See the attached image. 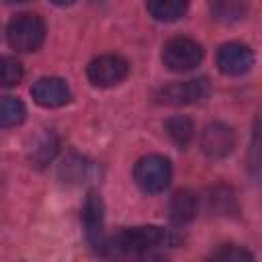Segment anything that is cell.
<instances>
[{
  "label": "cell",
  "instance_id": "cell-4",
  "mask_svg": "<svg viewBox=\"0 0 262 262\" xmlns=\"http://www.w3.org/2000/svg\"><path fill=\"white\" fill-rule=\"evenodd\" d=\"M203 59V49L188 37H174L162 49V61L170 72H188Z\"/></svg>",
  "mask_w": 262,
  "mask_h": 262
},
{
  "label": "cell",
  "instance_id": "cell-22",
  "mask_svg": "<svg viewBox=\"0 0 262 262\" xmlns=\"http://www.w3.org/2000/svg\"><path fill=\"white\" fill-rule=\"evenodd\" d=\"M96 2H100V0H96Z\"/></svg>",
  "mask_w": 262,
  "mask_h": 262
},
{
  "label": "cell",
  "instance_id": "cell-6",
  "mask_svg": "<svg viewBox=\"0 0 262 262\" xmlns=\"http://www.w3.org/2000/svg\"><path fill=\"white\" fill-rule=\"evenodd\" d=\"M209 94V84L205 78H194V80H184V82H172L164 88L158 90L156 98L162 104L170 106H184V104H194L207 98Z\"/></svg>",
  "mask_w": 262,
  "mask_h": 262
},
{
  "label": "cell",
  "instance_id": "cell-1",
  "mask_svg": "<svg viewBox=\"0 0 262 262\" xmlns=\"http://www.w3.org/2000/svg\"><path fill=\"white\" fill-rule=\"evenodd\" d=\"M164 242H166V231L162 227L141 225L119 231L115 237L102 244V248H108L113 254L119 256H145Z\"/></svg>",
  "mask_w": 262,
  "mask_h": 262
},
{
  "label": "cell",
  "instance_id": "cell-7",
  "mask_svg": "<svg viewBox=\"0 0 262 262\" xmlns=\"http://www.w3.org/2000/svg\"><path fill=\"white\" fill-rule=\"evenodd\" d=\"M235 147V133L225 123H209L201 135V149L211 160L229 156Z\"/></svg>",
  "mask_w": 262,
  "mask_h": 262
},
{
  "label": "cell",
  "instance_id": "cell-16",
  "mask_svg": "<svg viewBox=\"0 0 262 262\" xmlns=\"http://www.w3.org/2000/svg\"><path fill=\"white\" fill-rule=\"evenodd\" d=\"M27 115L25 104L14 96H0V127H14Z\"/></svg>",
  "mask_w": 262,
  "mask_h": 262
},
{
  "label": "cell",
  "instance_id": "cell-21",
  "mask_svg": "<svg viewBox=\"0 0 262 262\" xmlns=\"http://www.w3.org/2000/svg\"><path fill=\"white\" fill-rule=\"evenodd\" d=\"M6 2H27V0H6Z\"/></svg>",
  "mask_w": 262,
  "mask_h": 262
},
{
  "label": "cell",
  "instance_id": "cell-13",
  "mask_svg": "<svg viewBox=\"0 0 262 262\" xmlns=\"http://www.w3.org/2000/svg\"><path fill=\"white\" fill-rule=\"evenodd\" d=\"M188 8V0H147V10L156 20H178Z\"/></svg>",
  "mask_w": 262,
  "mask_h": 262
},
{
  "label": "cell",
  "instance_id": "cell-8",
  "mask_svg": "<svg viewBox=\"0 0 262 262\" xmlns=\"http://www.w3.org/2000/svg\"><path fill=\"white\" fill-rule=\"evenodd\" d=\"M217 66L225 76H242L254 66V53L244 43H225L217 51Z\"/></svg>",
  "mask_w": 262,
  "mask_h": 262
},
{
  "label": "cell",
  "instance_id": "cell-2",
  "mask_svg": "<svg viewBox=\"0 0 262 262\" xmlns=\"http://www.w3.org/2000/svg\"><path fill=\"white\" fill-rule=\"evenodd\" d=\"M6 39L16 51H35L45 39V23L33 12L16 14L6 27Z\"/></svg>",
  "mask_w": 262,
  "mask_h": 262
},
{
  "label": "cell",
  "instance_id": "cell-15",
  "mask_svg": "<svg viewBox=\"0 0 262 262\" xmlns=\"http://www.w3.org/2000/svg\"><path fill=\"white\" fill-rule=\"evenodd\" d=\"M207 205H209V211H213L215 215H231L237 211L235 196L225 186H215L213 190H209Z\"/></svg>",
  "mask_w": 262,
  "mask_h": 262
},
{
  "label": "cell",
  "instance_id": "cell-5",
  "mask_svg": "<svg viewBox=\"0 0 262 262\" xmlns=\"http://www.w3.org/2000/svg\"><path fill=\"white\" fill-rule=\"evenodd\" d=\"M129 74V63L125 57L121 55H100L96 59H92L86 68V76L94 86L100 88H108V86H117L119 82H123Z\"/></svg>",
  "mask_w": 262,
  "mask_h": 262
},
{
  "label": "cell",
  "instance_id": "cell-17",
  "mask_svg": "<svg viewBox=\"0 0 262 262\" xmlns=\"http://www.w3.org/2000/svg\"><path fill=\"white\" fill-rule=\"evenodd\" d=\"M23 78V63L16 57L0 55V88L16 86Z\"/></svg>",
  "mask_w": 262,
  "mask_h": 262
},
{
  "label": "cell",
  "instance_id": "cell-3",
  "mask_svg": "<svg viewBox=\"0 0 262 262\" xmlns=\"http://www.w3.org/2000/svg\"><path fill=\"white\" fill-rule=\"evenodd\" d=\"M133 176H135V182L139 184L141 190L145 192H162L170 180H172V166H170V160L164 158V156H158V154H149V156H143L135 168H133Z\"/></svg>",
  "mask_w": 262,
  "mask_h": 262
},
{
  "label": "cell",
  "instance_id": "cell-9",
  "mask_svg": "<svg viewBox=\"0 0 262 262\" xmlns=\"http://www.w3.org/2000/svg\"><path fill=\"white\" fill-rule=\"evenodd\" d=\"M82 219H84V229H86V237L94 248H102L104 244V209H102V201L100 196L92 190L86 196L84 209H82Z\"/></svg>",
  "mask_w": 262,
  "mask_h": 262
},
{
  "label": "cell",
  "instance_id": "cell-20",
  "mask_svg": "<svg viewBox=\"0 0 262 262\" xmlns=\"http://www.w3.org/2000/svg\"><path fill=\"white\" fill-rule=\"evenodd\" d=\"M51 2H53L55 6H70L74 0H51Z\"/></svg>",
  "mask_w": 262,
  "mask_h": 262
},
{
  "label": "cell",
  "instance_id": "cell-14",
  "mask_svg": "<svg viewBox=\"0 0 262 262\" xmlns=\"http://www.w3.org/2000/svg\"><path fill=\"white\" fill-rule=\"evenodd\" d=\"M164 127H166V133H168V137H170V139H172L176 145H180V147H186V145L190 143L192 135H194V127H192V121H190L188 117H182V115L168 119Z\"/></svg>",
  "mask_w": 262,
  "mask_h": 262
},
{
  "label": "cell",
  "instance_id": "cell-12",
  "mask_svg": "<svg viewBox=\"0 0 262 262\" xmlns=\"http://www.w3.org/2000/svg\"><path fill=\"white\" fill-rule=\"evenodd\" d=\"M211 14L219 23H237L246 16L248 4L246 0H211L209 2Z\"/></svg>",
  "mask_w": 262,
  "mask_h": 262
},
{
  "label": "cell",
  "instance_id": "cell-11",
  "mask_svg": "<svg viewBox=\"0 0 262 262\" xmlns=\"http://www.w3.org/2000/svg\"><path fill=\"white\" fill-rule=\"evenodd\" d=\"M196 209H199V199L188 188L176 190L170 199V219L176 225L190 223L196 217Z\"/></svg>",
  "mask_w": 262,
  "mask_h": 262
},
{
  "label": "cell",
  "instance_id": "cell-18",
  "mask_svg": "<svg viewBox=\"0 0 262 262\" xmlns=\"http://www.w3.org/2000/svg\"><path fill=\"white\" fill-rule=\"evenodd\" d=\"M55 151H57V139H55V135L45 133V135L37 141V147H35L33 154H31V160L35 162V166H45L47 162L53 160Z\"/></svg>",
  "mask_w": 262,
  "mask_h": 262
},
{
  "label": "cell",
  "instance_id": "cell-10",
  "mask_svg": "<svg viewBox=\"0 0 262 262\" xmlns=\"http://www.w3.org/2000/svg\"><path fill=\"white\" fill-rule=\"evenodd\" d=\"M31 94L37 104L47 106V108L61 106L70 100V88H68L66 80H61V78H39L33 84Z\"/></svg>",
  "mask_w": 262,
  "mask_h": 262
},
{
  "label": "cell",
  "instance_id": "cell-19",
  "mask_svg": "<svg viewBox=\"0 0 262 262\" xmlns=\"http://www.w3.org/2000/svg\"><path fill=\"white\" fill-rule=\"evenodd\" d=\"M215 260H229V262H242V260H252V254L242 250L239 246H223L213 254Z\"/></svg>",
  "mask_w": 262,
  "mask_h": 262
}]
</instances>
